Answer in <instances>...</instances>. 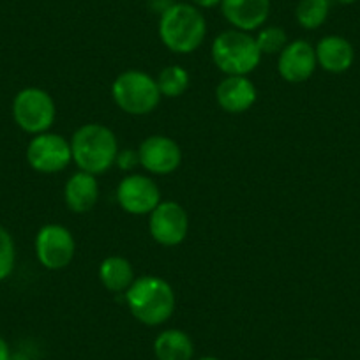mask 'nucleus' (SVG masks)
Masks as SVG:
<instances>
[{"mask_svg": "<svg viewBox=\"0 0 360 360\" xmlns=\"http://www.w3.org/2000/svg\"><path fill=\"white\" fill-rule=\"evenodd\" d=\"M330 15V0H300L295 8V18L302 29L316 30Z\"/></svg>", "mask_w": 360, "mask_h": 360, "instance_id": "nucleus-19", "label": "nucleus"}, {"mask_svg": "<svg viewBox=\"0 0 360 360\" xmlns=\"http://www.w3.org/2000/svg\"><path fill=\"white\" fill-rule=\"evenodd\" d=\"M11 112L16 126L36 136V134L46 133L53 126L57 106L46 90L39 86H27L15 96Z\"/></svg>", "mask_w": 360, "mask_h": 360, "instance_id": "nucleus-6", "label": "nucleus"}, {"mask_svg": "<svg viewBox=\"0 0 360 360\" xmlns=\"http://www.w3.org/2000/svg\"><path fill=\"white\" fill-rule=\"evenodd\" d=\"M11 360H27L25 355H13L11 353Z\"/></svg>", "mask_w": 360, "mask_h": 360, "instance_id": "nucleus-27", "label": "nucleus"}, {"mask_svg": "<svg viewBox=\"0 0 360 360\" xmlns=\"http://www.w3.org/2000/svg\"><path fill=\"white\" fill-rule=\"evenodd\" d=\"M212 60L226 76H248L262 62V51L249 32L230 29L217 34L212 41Z\"/></svg>", "mask_w": 360, "mask_h": 360, "instance_id": "nucleus-4", "label": "nucleus"}, {"mask_svg": "<svg viewBox=\"0 0 360 360\" xmlns=\"http://www.w3.org/2000/svg\"><path fill=\"white\" fill-rule=\"evenodd\" d=\"M131 314L147 327H158L168 321L175 311V292L159 276H141L124 293Z\"/></svg>", "mask_w": 360, "mask_h": 360, "instance_id": "nucleus-2", "label": "nucleus"}, {"mask_svg": "<svg viewBox=\"0 0 360 360\" xmlns=\"http://www.w3.org/2000/svg\"><path fill=\"white\" fill-rule=\"evenodd\" d=\"M335 2L341 6H349V4H353V2H356V0H335Z\"/></svg>", "mask_w": 360, "mask_h": 360, "instance_id": "nucleus-26", "label": "nucleus"}, {"mask_svg": "<svg viewBox=\"0 0 360 360\" xmlns=\"http://www.w3.org/2000/svg\"><path fill=\"white\" fill-rule=\"evenodd\" d=\"M258 90L248 76H226L216 86V101L226 113H244L255 106Z\"/></svg>", "mask_w": 360, "mask_h": 360, "instance_id": "nucleus-14", "label": "nucleus"}, {"mask_svg": "<svg viewBox=\"0 0 360 360\" xmlns=\"http://www.w3.org/2000/svg\"><path fill=\"white\" fill-rule=\"evenodd\" d=\"M72 161L82 172L101 175L106 173L117 161L119 141L115 133L105 124L90 122L78 127L69 140Z\"/></svg>", "mask_w": 360, "mask_h": 360, "instance_id": "nucleus-3", "label": "nucleus"}, {"mask_svg": "<svg viewBox=\"0 0 360 360\" xmlns=\"http://www.w3.org/2000/svg\"><path fill=\"white\" fill-rule=\"evenodd\" d=\"M99 281L108 292L126 293L134 283V269L131 262L124 256H108L99 265Z\"/></svg>", "mask_w": 360, "mask_h": 360, "instance_id": "nucleus-18", "label": "nucleus"}, {"mask_svg": "<svg viewBox=\"0 0 360 360\" xmlns=\"http://www.w3.org/2000/svg\"><path fill=\"white\" fill-rule=\"evenodd\" d=\"M191 4L198 9H212L221 6V0H191Z\"/></svg>", "mask_w": 360, "mask_h": 360, "instance_id": "nucleus-24", "label": "nucleus"}, {"mask_svg": "<svg viewBox=\"0 0 360 360\" xmlns=\"http://www.w3.org/2000/svg\"><path fill=\"white\" fill-rule=\"evenodd\" d=\"M25 155L30 168L44 175L62 172L72 161L71 143L68 138L50 131L32 136L27 145Z\"/></svg>", "mask_w": 360, "mask_h": 360, "instance_id": "nucleus-7", "label": "nucleus"}, {"mask_svg": "<svg viewBox=\"0 0 360 360\" xmlns=\"http://www.w3.org/2000/svg\"><path fill=\"white\" fill-rule=\"evenodd\" d=\"M150 237L165 248H175L188 237L189 217L186 209L173 200L161 202L148 214Z\"/></svg>", "mask_w": 360, "mask_h": 360, "instance_id": "nucleus-9", "label": "nucleus"}, {"mask_svg": "<svg viewBox=\"0 0 360 360\" xmlns=\"http://www.w3.org/2000/svg\"><path fill=\"white\" fill-rule=\"evenodd\" d=\"M65 205L76 214H85L94 209L99 200V184L96 175L76 172L69 176L64 188Z\"/></svg>", "mask_w": 360, "mask_h": 360, "instance_id": "nucleus-16", "label": "nucleus"}, {"mask_svg": "<svg viewBox=\"0 0 360 360\" xmlns=\"http://www.w3.org/2000/svg\"><path fill=\"white\" fill-rule=\"evenodd\" d=\"M16 263V245L13 235L0 224V283L13 274Z\"/></svg>", "mask_w": 360, "mask_h": 360, "instance_id": "nucleus-22", "label": "nucleus"}, {"mask_svg": "<svg viewBox=\"0 0 360 360\" xmlns=\"http://www.w3.org/2000/svg\"><path fill=\"white\" fill-rule=\"evenodd\" d=\"M117 202L131 216H148L161 203V191L150 176L133 173L117 186Z\"/></svg>", "mask_w": 360, "mask_h": 360, "instance_id": "nucleus-10", "label": "nucleus"}, {"mask_svg": "<svg viewBox=\"0 0 360 360\" xmlns=\"http://www.w3.org/2000/svg\"><path fill=\"white\" fill-rule=\"evenodd\" d=\"M155 82H158L159 92H161L162 98L175 99L186 94V90L189 89V83H191V78H189V72L184 68L168 65V68H165L159 72Z\"/></svg>", "mask_w": 360, "mask_h": 360, "instance_id": "nucleus-20", "label": "nucleus"}, {"mask_svg": "<svg viewBox=\"0 0 360 360\" xmlns=\"http://www.w3.org/2000/svg\"><path fill=\"white\" fill-rule=\"evenodd\" d=\"M307 360H320V359H307Z\"/></svg>", "mask_w": 360, "mask_h": 360, "instance_id": "nucleus-29", "label": "nucleus"}, {"mask_svg": "<svg viewBox=\"0 0 360 360\" xmlns=\"http://www.w3.org/2000/svg\"><path fill=\"white\" fill-rule=\"evenodd\" d=\"M112 98L124 113L143 117L158 108L162 96L155 78L148 72L127 69L113 79Z\"/></svg>", "mask_w": 360, "mask_h": 360, "instance_id": "nucleus-5", "label": "nucleus"}, {"mask_svg": "<svg viewBox=\"0 0 360 360\" xmlns=\"http://www.w3.org/2000/svg\"><path fill=\"white\" fill-rule=\"evenodd\" d=\"M36 256L48 270H62L72 262L76 242L71 230L57 223L44 224L36 235Z\"/></svg>", "mask_w": 360, "mask_h": 360, "instance_id": "nucleus-8", "label": "nucleus"}, {"mask_svg": "<svg viewBox=\"0 0 360 360\" xmlns=\"http://www.w3.org/2000/svg\"><path fill=\"white\" fill-rule=\"evenodd\" d=\"M0 360H11V349L2 335H0Z\"/></svg>", "mask_w": 360, "mask_h": 360, "instance_id": "nucleus-25", "label": "nucleus"}, {"mask_svg": "<svg viewBox=\"0 0 360 360\" xmlns=\"http://www.w3.org/2000/svg\"><path fill=\"white\" fill-rule=\"evenodd\" d=\"M255 39L262 55H279L290 43L285 29L281 27H262Z\"/></svg>", "mask_w": 360, "mask_h": 360, "instance_id": "nucleus-21", "label": "nucleus"}, {"mask_svg": "<svg viewBox=\"0 0 360 360\" xmlns=\"http://www.w3.org/2000/svg\"><path fill=\"white\" fill-rule=\"evenodd\" d=\"M314 51H316L318 65L332 75L346 72L355 60V50L352 43L346 37L335 36V34L321 37L314 46Z\"/></svg>", "mask_w": 360, "mask_h": 360, "instance_id": "nucleus-15", "label": "nucleus"}, {"mask_svg": "<svg viewBox=\"0 0 360 360\" xmlns=\"http://www.w3.org/2000/svg\"><path fill=\"white\" fill-rule=\"evenodd\" d=\"M196 360H219V359H217V356H200V359Z\"/></svg>", "mask_w": 360, "mask_h": 360, "instance_id": "nucleus-28", "label": "nucleus"}, {"mask_svg": "<svg viewBox=\"0 0 360 360\" xmlns=\"http://www.w3.org/2000/svg\"><path fill=\"white\" fill-rule=\"evenodd\" d=\"M159 39L173 53L188 55L198 50L207 36V20L196 6L175 2L161 11Z\"/></svg>", "mask_w": 360, "mask_h": 360, "instance_id": "nucleus-1", "label": "nucleus"}, {"mask_svg": "<svg viewBox=\"0 0 360 360\" xmlns=\"http://www.w3.org/2000/svg\"><path fill=\"white\" fill-rule=\"evenodd\" d=\"M138 159L152 175H169L182 165V148L173 138L152 134L138 147Z\"/></svg>", "mask_w": 360, "mask_h": 360, "instance_id": "nucleus-11", "label": "nucleus"}, {"mask_svg": "<svg viewBox=\"0 0 360 360\" xmlns=\"http://www.w3.org/2000/svg\"><path fill=\"white\" fill-rule=\"evenodd\" d=\"M154 355L158 360H193L195 342L188 332L166 328L154 339Z\"/></svg>", "mask_w": 360, "mask_h": 360, "instance_id": "nucleus-17", "label": "nucleus"}, {"mask_svg": "<svg viewBox=\"0 0 360 360\" xmlns=\"http://www.w3.org/2000/svg\"><path fill=\"white\" fill-rule=\"evenodd\" d=\"M316 68L318 60L314 46L304 39L292 41L279 53L278 72L288 83L307 82L314 75Z\"/></svg>", "mask_w": 360, "mask_h": 360, "instance_id": "nucleus-12", "label": "nucleus"}, {"mask_svg": "<svg viewBox=\"0 0 360 360\" xmlns=\"http://www.w3.org/2000/svg\"><path fill=\"white\" fill-rule=\"evenodd\" d=\"M221 13L233 29L259 30L270 15V0H221Z\"/></svg>", "mask_w": 360, "mask_h": 360, "instance_id": "nucleus-13", "label": "nucleus"}, {"mask_svg": "<svg viewBox=\"0 0 360 360\" xmlns=\"http://www.w3.org/2000/svg\"><path fill=\"white\" fill-rule=\"evenodd\" d=\"M117 165L120 169H133L134 166L140 165V159H138V150L133 148H126V150H119L117 155Z\"/></svg>", "mask_w": 360, "mask_h": 360, "instance_id": "nucleus-23", "label": "nucleus"}]
</instances>
